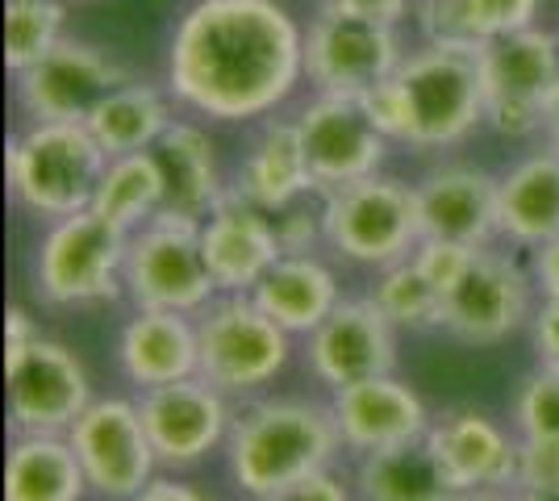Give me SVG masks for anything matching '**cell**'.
<instances>
[{"mask_svg": "<svg viewBox=\"0 0 559 501\" xmlns=\"http://www.w3.org/2000/svg\"><path fill=\"white\" fill-rule=\"evenodd\" d=\"M513 489H559L556 434H518V485Z\"/></svg>", "mask_w": 559, "mask_h": 501, "instance_id": "8d00e7d4", "label": "cell"}, {"mask_svg": "<svg viewBox=\"0 0 559 501\" xmlns=\"http://www.w3.org/2000/svg\"><path fill=\"white\" fill-rule=\"evenodd\" d=\"M543 134H547V143L559 151V88L551 96V109H547V126H543Z\"/></svg>", "mask_w": 559, "mask_h": 501, "instance_id": "ee69618b", "label": "cell"}, {"mask_svg": "<svg viewBox=\"0 0 559 501\" xmlns=\"http://www.w3.org/2000/svg\"><path fill=\"white\" fill-rule=\"evenodd\" d=\"M130 501H213V498H205L201 489H192V485H185V480H176V477H155Z\"/></svg>", "mask_w": 559, "mask_h": 501, "instance_id": "7bdbcfd3", "label": "cell"}, {"mask_svg": "<svg viewBox=\"0 0 559 501\" xmlns=\"http://www.w3.org/2000/svg\"><path fill=\"white\" fill-rule=\"evenodd\" d=\"M401 25L318 9L305 25V84L313 93L364 96L405 63Z\"/></svg>", "mask_w": 559, "mask_h": 501, "instance_id": "30bf717a", "label": "cell"}, {"mask_svg": "<svg viewBox=\"0 0 559 501\" xmlns=\"http://www.w3.org/2000/svg\"><path fill=\"white\" fill-rule=\"evenodd\" d=\"M485 247H467V242H447V239H421L414 247V263L426 272V281L439 288V293H451L467 276V267L476 263Z\"/></svg>", "mask_w": 559, "mask_h": 501, "instance_id": "e575fe53", "label": "cell"}, {"mask_svg": "<svg viewBox=\"0 0 559 501\" xmlns=\"http://www.w3.org/2000/svg\"><path fill=\"white\" fill-rule=\"evenodd\" d=\"M372 301L389 313V322L396 331H435V326H443V293L426 281V272L414 263V255L376 272Z\"/></svg>", "mask_w": 559, "mask_h": 501, "instance_id": "1f68e13d", "label": "cell"}, {"mask_svg": "<svg viewBox=\"0 0 559 501\" xmlns=\"http://www.w3.org/2000/svg\"><path fill=\"white\" fill-rule=\"evenodd\" d=\"M171 121H176V96L159 84L126 80L96 105L84 126L93 130L100 151L114 159V155H130V151H155Z\"/></svg>", "mask_w": 559, "mask_h": 501, "instance_id": "f1b7e54d", "label": "cell"}, {"mask_svg": "<svg viewBox=\"0 0 559 501\" xmlns=\"http://www.w3.org/2000/svg\"><path fill=\"white\" fill-rule=\"evenodd\" d=\"M531 331H535L538 363L559 368V301L556 297H543V306H538L535 318H531Z\"/></svg>", "mask_w": 559, "mask_h": 501, "instance_id": "f35d334b", "label": "cell"}, {"mask_svg": "<svg viewBox=\"0 0 559 501\" xmlns=\"http://www.w3.org/2000/svg\"><path fill=\"white\" fill-rule=\"evenodd\" d=\"M497 230L526 251L559 239V151L551 143L497 176Z\"/></svg>", "mask_w": 559, "mask_h": 501, "instance_id": "cb8c5ba5", "label": "cell"}, {"mask_svg": "<svg viewBox=\"0 0 559 501\" xmlns=\"http://www.w3.org/2000/svg\"><path fill=\"white\" fill-rule=\"evenodd\" d=\"M297 130H301L305 155H309L313 180L322 192L376 176L393 146L376 130L359 96L313 93L297 109Z\"/></svg>", "mask_w": 559, "mask_h": 501, "instance_id": "2e32d148", "label": "cell"}, {"mask_svg": "<svg viewBox=\"0 0 559 501\" xmlns=\"http://www.w3.org/2000/svg\"><path fill=\"white\" fill-rule=\"evenodd\" d=\"M17 105L29 121H84L105 96L121 88L130 72L117 63L109 50L84 38H63L59 47L43 55L34 68L13 75Z\"/></svg>", "mask_w": 559, "mask_h": 501, "instance_id": "5bb4252c", "label": "cell"}, {"mask_svg": "<svg viewBox=\"0 0 559 501\" xmlns=\"http://www.w3.org/2000/svg\"><path fill=\"white\" fill-rule=\"evenodd\" d=\"M305 84V25L280 0H192L167 43V93L210 121H263Z\"/></svg>", "mask_w": 559, "mask_h": 501, "instance_id": "6da1fadb", "label": "cell"}, {"mask_svg": "<svg viewBox=\"0 0 559 501\" xmlns=\"http://www.w3.org/2000/svg\"><path fill=\"white\" fill-rule=\"evenodd\" d=\"M71 448L84 464L88 489L109 501H130L159 477V455L146 434L139 402L93 397L68 430Z\"/></svg>", "mask_w": 559, "mask_h": 501, "instance_id": "8fae6325", "label": "cell"}, {"mask_svg": "<svg viewBox=\"0 0 559 501\" xmlns=\"http://www.w3.org/2000/svg\"><path fill=\"white\" fill-rule=\"evenodd\" d=\"M426 448L435 452L455 493L518 485V439L480 409L455 406L439 414L426 430Z\"/></svg>", "mask_w": 559, "mask_h": 501, "instance_id": "d6986e66", "label": "cell"}, {"mask_svg": "<svg viewBox=\"0 0 559 501\" xmlns=\"http://www.w3.org/2000/svg\"><path fill=\"white\" fill-rule=\"evenodd\" d=\"M535 285H538V293L543 297H556L559 301V239H551V242H543L535 251Z\"/></svg>", "mask_w": 559, "mask_h": 501, "instance_id": "b9f144b4", "label": "cell"}, {"mask_svg": "<svg viewBox=\"0 0 559 501\" xmlns=\"http://www.w3.org/2000/svg\"><path fill=\"white\" fill-rule=\"evenodd\" d=\"M355 493L359 501H455L460 493L443 477L435 452L418 443H401L389 452L359 455L355 468Z\"/></svg>", "mask_w": 559, "mask_h": 501, "instance_id": "f546056e", "label": "cell"}, {"mask_svg": "<svg viewBox=\"0 0 559 501\" xmlns=\"http://www.w3.org/2000/svg\"><path fill=\"white\" fill-rule=\"evenodd\" d=\"M88 477L68 434H17L4 460V501H84Z\"/></svg>", "mask_w": 559, "mask_h": 501, "instance_id": "4316f807", "label": "cell"}, {"mask_svg": "<svg viewBox=\"0 0 559 501\" xmlns=\"http://www.w3.org/2000/svg\"><path fill=\"white\" fill-rule=\"evenodd\" d=\"M201 247L217 293H255L259 281L272 272V263L284 255L276 217L234 189H226L213 214L201 222Z\"/></svg>", "mask_w": 559, "mask_h": 501, "instance_id": "ffe728a7", "label": "cell"}, {"mask_svg": "<svg viewBox=\"0 0 559 501\" xmlns=\"http://www.w3.org/2000/svg\"><path fill=\"white\" fill-rule=\"evenodd\" d=\"M326 205V247L359 267H393L409 260L421 242L414 184L396 176H364L343 189L322 192Z\"/></svg>", "mask_w": 559, "mask_h": 501, "instance_id": "52a82bcc", "label": "cell"}, {"mask_svg": "<svg viewBox=\"0 0 559 501\" xmlns=\"http://www.w3.org/2000/svg\"><path fill=\"white\" fill-rule=\"evenodd\" d=\"M259 501H350V489L330 468H322V473H309V477L293 480V485H284Z\"/></svg>", "mask_w": 559, "mask_h": 501, "instance_id": "74e56055", "label": "cell"}, {"mask_svg": "<svg viewBox=\"0 0 559 501\" xmlns=\"http://www.w3.org/2000/svg\"><path fill=\"white\" fill-rule=\"evenodd\" d=\"M105 167L109 155L80 121H25L4 151L13 201L43 222L88 210Z\"/></svg>", "mask_w": 559, "mask_h": 501, "instance_id": "277c9868", "label": "cell"}, {"mask_svg": "<svg viewBox=\"0 0 559 501\" xmlns=\"http://www.w3.org/2000/svg\"><path fill=\"white\" fill-rule=\"evenodd\" d=\"M272 217H276V235L284 255H313L318 242H326V205H322V196H318V205L309 196H301V201H293L288 210H280Z\"/></svg>", "mask_w": 559, "mask_h": 501, "instance_id": "d590c367", "label": "cell"}, {"mask_svg": "<svg viewBox=\"0 0 559 501\" xmlns=\"http://www.w3.org/2000/svg\"><path fill=\"white\" fill-rule=\"evenodd\" d=\"M201 377L226 397H247L272 384L288 368L293 334L259 306L251 293H217L197 313Z\"/></svg>", "mask_w": 559, "mask_h": 501, "instance_id": "8992f818", "label": "cell"}, {"mask_svg": "<svg viewBox=\"0 0 559 501\" xmlns=\"http://www.w3.org/2000/svg\"><path fill=\"white\" fill-rule=\"evenodd\" d=\"M9 422L13 434H68L71 422L93 406V384L71 347L34 338L25 351L4 356Z\"/></svg>", "mask_w": 559, "mask_h": 501, "instance_id": "7c38bea8", "label": "cell"}, {"mask_svg": "<svg viewBox=\"0 0 559 501\" xmlns=\"http://www.w3.org/2000/svg\"><path fill=\"white\" fill-rule=\"evenodd\" d=\"M164 167L155 151H130V155H114L100 184H96L93 210L117 222L121 230H139L142 222L164 214Z\"/></svg>", "mask_w": 559, "mask_h": 501, "instance_id": "4dcf8cb0", "label": "cell"}, {"mask_svg": "<svg viewBox=\"0 0 559 501\" xmlns=\"http://www.w3.org/2000/svg\"><path fill=\"white\" fill-rule=\"evenodd\" d=\"M421 239L492 247L497 230V176L476 164H439L414 184Z\"/></svg>", "mask_w": 559, "mask_h": 501, "instance_id": "44dd1931", "label": "cell"}, {"mask_svg": "<svg viewBox=\"0 0 559 501\" xmlns=\"http://www.w3.org/2000/svg\"><path fill=\"white\" fill-rule=\"evenodd\" d=\"M117 368L139 389L197 377L201 368L197 318L176 310H134V318L117 334Z\"/></svg>", "mask_w": 559, "mask_h": 501, "instance_id": "603a6c76", "label": "cell"}, {"mask_svg": "<svg viewBox=\"0 0 559 501\" xmlns=\"http://www.w3.org/2000/svg\"><path fill=\"white\" fill-rule=\"evenodd\" d=\"M455 501H518L513 489H480V493H460Z\"/></svg>", "mask_w": 559, "mask_h": 501, "instance_id": "f6af8a7d", "label": "cell"}, {"mask_svg": "<svg viewBox=\"0 0 559 501\" xmlns=\"http://www.w3.org/2000/svg\"><path fill=\"white\" fill-rule=\"evenodd\" d=\"M305 363L330 393L343 384L389 377L396 372V326L372 301V293L343 297L318 331L305 334Z\"/></svg>", "mask_w": 559, "mask_h": 501, "instance_id": "e0dca14e", "label": "cell"}, {"mask_svg": "<svg viewBox=\"0 0 559 501\" xmlns=\"http://www.w3.org/2000/svg\"><path fill=\"white\" fill-rule=\"evenodd\" d=\"M376 130L409 151H451L485 126L480 50L421 43L396 75L359 96Z\"/></svg>", "mask_w": 559, "mask_h": 501, "instance_id": "7a4b0ae2", "label": "cell"}, {"mask_svg": "<svg viewBox=\"0 0 559 501\" xmlns=\"http://www.w3.org/2000/svg\"><path fill=\"white\" fill-rule=\"evenodd\" d=\"M518 434H556L559 439V368L538 363L513 397Z\"/></svg>", "mask_w": 559, "mask_h": 501, "instance_id": "836d02e7", "label": "cell"}, {"mask_svg": "<svg viewBox=\"0 0 559 501\" xmlns=\"http://www.w3.org/2000/svg\"><path fill=\"white\" fill-rule=\"evenodd\" d=\"M485 126L501 139H535L559 88V34L531 25L480 47Z\"/></svg>", "mask_w": 559, "mask_h": 501, "instance_id": "9c48e42d", "label": "cell"}, {"mask_svg": "<svg viewBox=\"0 0 559 501\" xmlns=\"http://www.w3.org/2000/svg\"><path fill=\"white\" fill-rule=\"evenodd\" d=\"M418 0H322V9H343V13H359V17H376V22H393V25L405 22V13Z\"/></svg>", "mask_w": 559, "mask_h": 501, "instance_id": "ab89813d", "label": "cell"}, {"mask_svg": "<svg viewBox=\"0 0 559 501\" xmlns=\"http://www.w3.org/2000/svg\"><path fill=\"white\" fill-rule=\"evenodd\" d=\"M251 297L288 334H313L343 301V288L318 255H280Z\"/></svg>", "mask_w": 559, "mask_h": 501, "instance_id": "484cf974", "label": "cell"}, {"mask_svg": "<svg viewBox=\"0 0 559 501\" xmlns=\"http://www.w3.org/2000/svg\"><path fill=\"white\" fill-rule=\"evenodd\" d=\"M38 322L29 318V310H22V306H9V313H4V356H17V351H25L34 338H38Z\"/></svg>", "mask_w": 559, "mask_h": 501, "instance_id": "60d3db41", "label": "cell"}, {"mask_svg": "<svg viewBox=\"0 0 559 501\" xmlns=\"http://www.w3.org/2000/svg\"><path fill=\"white\" fill-rule=\"evenodd\" d=\"M421 43L480 50L492 38L538 25L543 0H418Z\"/></svg>", "mask_w": 559, "mask_h": 501, "instance_id": "83f0119b", "label": "cell"}, {"mask_svg": "<svg viewBox=\"0 0 559 501\" xmlns=\"http://www.w3.org/2000/svg\"><path fill=\"white\" fill-rule=\"evenodd\" d=\"M139 409L146 434L155 443L159 468H192L217 448H226L234 427L230 397L210 384L201 372L185 381L142 389Z\"/></svg>", "mask_w": 559, "mask_h": 501, "instance_id": "9a60e30c", "label": "cell"}, {"mask_svg": "<svg viewBox=\"0 0 559 501\" xmlns=\"http://www.w3.org/2000/svg\"><path fill=\"white\" fill-rule=\"evenodd\" d=\"M535 272H526L510 251L485 247L464 281L443 297L439 331L472 347H492L535 318Z\"/></svg>", "mask_w": 559, "mask_h": 501, "instance_id": "4fadbf2b", "label": "cell"}, {"mask_svg": "<svg viewBox=\"0 0 559 501\" xmlns=\"http://www.w3.org/2000/svg\"><path fill=\"white\" fill-rule=\"evenodd\" d=\"M518 501H559V489H513Z\"/></svg>", "mask_w": 559, "mask_h": 501, "instance_id": "bcb514c9", "label": "cell"}, {"mask_svg": "<svg viewBox=\"0 0 559 501\" xmlns=\"http://www.w3.org/2000/svg\"><path fill=\"white\" fill-rule=\"evenodd\" d=\"M126 297L134 310H176L197 313L217 297L205 247H201V222L155 214L130 230L126 251Z\"/></svg>", "mask_w": 559, "mask_h": 501, "instance_id": "ba28073f", "label": "cell"}, {"mask_svg": "<svg viewBox=\"0 0 559 501\" xmlns=\"http://www.w3.org/2000/svg\"><path fill=\"white\" fill-rule=\"evenodd\" d=\"M126 251L130 230L96 214L93 205L50 222L38 255L34 285L47 306H105L126 293Z\"/></svg>", "mask_w": 559, "mask_h": 501, "instance_id": "5b68a950", "label": "cell"}, {"mask_svg": "<svg viewBox=\"0 0 559 501\" xmlns=\"http://www.w3.org/2000/svg\"><path fill=\"white\" fill-rule=\"evenodd\" d=\"M330 414H334L343 448L355 455L418 443V439H426L430 422H435L426 402L396 372L334 389L330 393Z\"/></svg>", "mask_w": 559, "mask_h": 501, "instance_id": "ac0fdd59", "label": "cell"}, {"mask_svg": "<svg viewBox=\"0 0 559 501\" xmlns=\"http://www.w3.org/2000/svg\"><path fill=\"white\" fill-rule=\"evenodd\" d=\"M159 167H164V214L188 217V222H205L213 205L226 196V176L217 164V146L210 130L192 118H176L167 126V134L155 143Z\"/></svg>", "mask_w": 559, "mask_h": 501, "instance_id": "d4e9b609", "label": "cell"}, {"mask_svg": "<svg viewBox=\"0 0 559 501\" xmlns=\"http://www.w3.org/2000/svg\"><path fill=\"white\" fill-rule=\"evenodd\" d=\"M68 0H4V68L17 75L59 47L68 34Z\"/></svg>", "mask_w": 559, "mask_h": 501, "instance_id": "d6a6232c", "label": "cell"}, {"mask_svg": "<svg viewBox=\"0 0 559 501\" xmlns=\"http://www.w3.org/2000/svg\"><path fill=\"white\" fill-rule=\"evenodd\" d=\"M230 189L242 192L247 201H255L259 210H267V214H280L293 201L322 192L318 180H313L309 155H305L297 118L272 114V118L259 121L255 139L247 143L242 159L234 167Z\"/></svg>", "mask_w": 559, "mask_h": 501, "instance_id": "7402d4cb", "label": "cell"}, {"mask_svg": "<svg viewBox=\"0 0 559 501\" xmlns=\"http://www.w3.org/2000/svg\"><path fill=\"white\" fill-rule=\"evenodd\" d=\"M338 448L343 439L330 406L301 397H263L234 409L226 460L234 485L259 501L309 473L330 468Z\"/></svg>", "mask_w": 559, "mask_h": 501, "instance_id": "3957f363", "label": "cell"}]
</instances>
